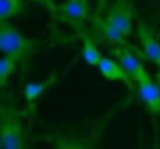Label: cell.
I'll return each mask as SVG.
<instances>
[{
	"label": "cell",
	"instance_id": "cell-14",
	"mask_svg": "<svg viewBox=\"0 0 160 149\" xmlns=\"http://www.w3.org/2000/svg\"><path fill=\"white\" fill-rule=\"evenodd\" d=\"M31 2H34V3H37V4L42 6V7H44L45 10H47L48 13L52 16V18H55L56 7H58V3H56L55 0H31Z\"/></svg>",
	"mask_w": 160,
	"mask_h": 149
},
{
	"label": "cell",
	"instance_id": "cell-4",
	"mask_svg": "<svg viewBox=\"0 0 160 149\" xmlns=\"http://www.w3.org/2000/svg\"><path fill=\"white\" fill-rule=\"evenodd\" d=\"M0 149H28L22 113L0 103Z\"/></svg>",
	"mask_w": 160,
	"mask_h": 149
},
{
	"label": "cell",
	"instance_id": "cell-7",
	"mask_svg": "<svg viewBox=\"0 0 160 149\" xmlns=\"http://www.w3.org/2000/svg\"><path fill=\"white\" fill-rule=\"evenodd\" d=\"M58 82V73L53 70L51 74H48L45 79L39 82H27L22 87V96L25 101V114L34 116L37 111V105L41 97L49 90L51 87L56 85Z\"/></svg>",
	"mask_w": 160,
	"mask_h": 149
},
{
	"label": "cell",
	"instance_id": "cell-15",
	"mask_svg": "<svg viewBox=\"0 0 160 149\" xmlns=\"http://www.w3.org/2000/svg\"><path fill=\"white\" fill-rule=\"evenodd\" d=\"M153 80H155L156 85L160 87V66L158 68V70H156V74H155V77H153Z\"/></svg>",
	"mask_w": 160,
	"mask_h": 149
},
{
	"label": "cell",
	"instance_id": "cell-2",
	"mask_svg": "<svg viewBox=\"0 0 160 149\" xmlns=\"http://www.w3.org/2000/svg\"><path fill=\"white\" fill-rule=\"evenodd\" d=\"M41 42L27 37L10 21L0 23V54L10 56L17 62L21 72V79L30 70L31 61Z\"/></svg>",
	"mask_w": 160,
	"mask_h": 149
},
{
	"label": "cell",
	"instance_id": "cell-11",
	"mask_svg": "<svg viewBox=\"0 0 160 149\" xmlns=\"http://www.w3.org/2000/svg\"><path fill=\"white\" fill-rule=\"evenodd\" d=\"M79 38L82 39V58L88 66L91 68H97L98 62L101 61L102 54L98 49V45L93 41L87 31L79 34Z\"/></svg>",
	"mask_w": 160,
	"mask_h": 149
},
{
	"label": "cell",
	"instance_id": "cell-3",
	"mask_svg": "<svg viewBox=\"0 0 160 149\" xmlns=\"http://www.w3.org/2000/svg\"><path fill=\"white\" fill-rule=\"evenodd\" d=\"M121 104H117L108 111L107 114L101 117L90 132L86 135L79 136H68V135H59V134H44V135L38 136V139L45 141L51 145L53 149H97L101 142V138L104 135V131L107 128L108 122L114 117L117 110H119Z\"/></svg>",
	"mask_w": 160,
	"mask_h": 149
},
{
	"label": "cell",
	"instance_id": "cell-16",
	"mask_svg": "<svg viewBox=\"0 0 160 149\" xmlns=\"http://www.w3.org/2000/svg\"><path fill=\"white\" fill-rule=\"evenodd\" d=\"M97 2H98V13L97 14H101L102 8L105 7V0H97Z\"/></svg>",
	"mask_w": 160,
	"mask_h": 149
},
{
	"label": "cell",
	"instance_id": "cell-1",
	"mask_svg": "<svg viewBox=\"0 0 160 149\" xmlns=\"http://www.w3.org/2000/svg\"><path fill=\"white\" fill-rule=\"evenodd\" d=\"M135 3L133 0H114L105 11V16L96 14L90 17L91 28L88 35L93 41L100 44L115 45L129 48L142 58L141 51L128 41V37L133 33Z\"/></svg>",
	"mask_w": 160,
	"mask_h": 149
},
{
	"label": "cell",
	"instance_id": "cell-5",
	"mask_svg": "<svg viewBox=\"0 0 160 149\" xmlns=\"http://www.w3.org/2000/svg\"><path fill=\"white\" fill-rule=\"evenodd\" d=\"M90 0L63 2L56 7L55 20L68 24L78 35L86 31V21L90 20Z\"/></svg>",
	"mask_w": 160,
	"mask_h": 149
},
{
	"label": "cell",
	"instance_id": "cell-9",
	"mask_svg": "<svg viewBox=\"0 0 160 149\" xmlns=\"http://www.w3.org/2000/svg\"><path fill=\"white\" fill-rule=\"evenodd\" d=\"M136 35L141 42V55L142 59L152 62L156 68L160 66V41L155 37L153 31L145 23H138Z\"/></svg>",
	"mask_w": 160,
	"mask_h": 149
},
{
	"label": "cell",
	"instance_id": "cell-12",
	"mask_svg": "<svg viewBox=\"0 0 160 149\" xmlns=\"http://www.w3.org/2000/svg\"><path fill=\"white\" fill-rule=\"evenodd\" d=\"M27 8L24 0H0V23L21 16Z\"/></svg>",
	"mask_w": 160,
	"mask_h": 149
},
{
	"label": "cell",
	"instance_id": "cell-6",
	"mask_svg": "<svg viewBox=\"0 0 160 149\" xmlns=\"http://www.w3.org/2000/svg\"><path fill=\"white\" fill-rule=\"evenodd\" d=\"M135 93H138L145 108L152 116H160V87L156 85L148 69L139 74V77L135 82Z\"/></svg>",
	"mask_w": 160,
	"mask_h": 149
},
{
	"label": "cell",
	"instance_id": "cell-17",
	"mask_svg": "<svg viewBox=\"0 0 160 149\" xmlns=\"http://www.w3.org/2000/svg\"><path fill=\"white\" fill-rule=\"evenodd\" d=\"M65 2H78V0H65Z\"/></svg>",
	"mask_w": 160,
	"mask_h": 149
},
{
	"label": "cell",
	"instance_id": "cell-8",
	"mask_svg": "<svg viewBox=\"0 0 160 149\" xmlns=\"http://www.w3.org/2000/svg\"><path fill=\"white\" fill-rule=\"evenodd\" d=\"M110 54L112 55V58L118 62V65L125 70V73L131 77L133 83L136 82V79L139 77L143 70H146L143 64V59L138 55L136 52H133L129 48L124 47H114L110 49Z\"/></svg>",
	"mask_w": 160,
	"mask_h": 149
},
{
	"label": "cell",
	"instance_id": "cell-10",
	"mask_svg": "<svg viewBox=\"0 0 160 149\" xmlns=\"http://www.w3.org/2000/svg\"><path fill=\"white\" fill-rule=\"evenodd\" d=\"M97 69H98L100 74H101L105 80H108V82L124 83V85L128 87V90H129L132 94L136 91L135 83L131 80V77L125 73V70L119 66L118 62H117L114 58L102 56L101 61H100L98 65H97Z\"/></svg>",
	"mask_w": 160,
	"mask_h": 149
},
{
	"label": "cell",
	"instance_id": "cell-13",
	"mask_svg": "<svg viewBox=\"0 0 160 149\" xmlns=\"http://www.w3.org/2000/svg\"><path fill=\"white\" fill-rule=\"evenodd\" d=\"M18 65L10 56H0V89L7 87L8 82H10L11 76L17 72Z\"/></svg>",
	"mask_w": 160,
	"mask_h": 149
}]
</instances>
